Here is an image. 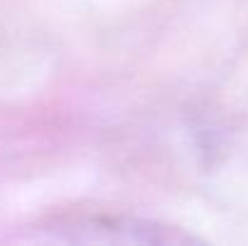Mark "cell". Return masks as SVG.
<instances>
[{
    "label": "cell",
    "instance_id": "6da1fadb",
    "mask_svg": "<svg viewBox=\"0 0 248 246\" xmlns=\"http://www.w3.org/2000/svg\"><path fill=\"white\" fill-rule=\"evenodd\" d=\"M61 239L65 242H108V244H181L195 242L193 237L176 232L166 225L133 220V217H108L89 215L68 220L61 227Z\"/></svg>",
    "mask_w": 248,
    "mask_h": 246
}]
</instances>
